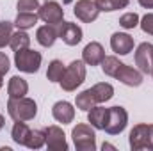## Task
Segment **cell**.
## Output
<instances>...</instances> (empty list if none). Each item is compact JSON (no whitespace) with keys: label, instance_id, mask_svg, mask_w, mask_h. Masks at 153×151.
<instances>
[{"label":"cell","instance_id":"cell-21","mask_svg":"<svg viewBox=\"0 0 153 151\" xmlns=\"http://www.w3.org/2000/svg\"><path fill=\"white\" fill-rule=\"evenodd\" d=\"M38 20V13H18V16L14 20V27L18 30H29V29H34Z\"/></svg>","mask_w":153,"mask_h":151},{"label":"cell","instance_id":"cell-23","mask_svg":"<svg viewBox=\"0 0 153 151\" xmlns=\"http://www.w3.org/2000/svg\"><path fill=\"white\" fill-rule=\"evenodd\" d=\"M64 71H66V64H64L62 61H59V59H53V61H50V64H48L46 78H48L50 82H53V84H59L61 78H62V75H64Z\"/></svg>","mask_w":153,"mask_h":151},{"label":"cell","instance_id":"cell-8","mask_svg":"<svg viewBox=\"0 0 153 151\" xmlns=\"http://www.w3.org/2000/svg\"><path fill=\"white\" fill-rule=\"evenodd\" d=\"M45 146L50 151H68V141H66V135L62 132V128H59L57 124H52V126H46L45 128Z\"/></svg>","mask_w":153,"mask_h":151},{"label":"cell","instance_id":"cell-15","mask_svg":"<svg viewBox=\"0 0 153 151\" xmlns=\"http://www.w3.org/2000/svg\"><path fill=\"white\" fill-rule=\"evenodd\" d=\"M52 115L57 123H62V124H70L73 123L75 119V109L70 101L66 100H61V101H55L53 107H52Z\"/></svg>","mask_w":153,"mask_h":151},{"label":"cell","instance_id":"cell-29","mask_svg":"<svg viewBox=\"0 0 153 151\" xmlns=\"http://www.w3.org/2000/svg\"><path fill=\"white\" fill-rule=\"evenodd\" d=\"M39 5H41L39 0H18L16 2L18 13H38Z\"/></svg>","mask_w":153,"mask_h":151},{"label":"cell","instance_id":"cell-34","mask_svg":"<svg viewBox=\"0 0 153 151\" xmlns=\"http://www.w3.org/2000/svg\"><path fill=\"white\" fill-rule=\"evenodd\" d=\"M148 150H153V124H148Z\"/></svg>","mask_w":153,"mask_h":151},{"label":"cell","instance_id":"cell-4","mask_svg":"<svg viewBox=\"0 0 153 151\" xmlns=\"http://www.w3.org/2000/svg\"><path fill=\"white\" fill-rule=\"evenodd\" d=\"M71 139L76 151H96V133L91 124L78 123L71 130Z\"/></svg>","mask_w":153,"mask_h":151},{"label":"cell","instance_id":"cell-6","mask_svg":"<svg viewBox=\"0 0 153 151\" xmlns=\"http://www.w3.org/2000/svg\"><path fill=\"white\" fill-rule=\"evenodd\" d=\"M39 20H43L48 25H59L61 21H64V9L59 2L55 0H46L39 5L38 9Z\"/></svg>","mask_w":153,"mask_h":151},{"label":"cell","instance_id":"cell-39","mask_svg":"<svg viewBox=\"0 0 153 151\" xmlns=\"http://www.w3.org/2000/svg\"><path fill=\"white\" fill-rule=\"evenodd\" d=\"M150 75H152V76H153V70H152V73H150Z\"/></svg>","mask_w":153,"mask_h":151},{"label":"cell","instance_id":"cell-33","mask_svg":"<svg viewBox=\"0 0 153 151\" xmlns=\"http://www.w3.org/2000/svg\"><path fill=\"white\" fill-rule=\"evenodd\" d=\"M112 2V9L117 11V9H125L128 4H130V0H111Z\"/></svg>","mask_w":153,"mask_h":151},{"label":"cell","instance_id":"cell-17","mask_svg":"<svg viewBox=\"0 0 153 151\" xmlns=\"http://www.w3.org/2000/svg\"><path fill=\"white\" fill-rule=\"evenodd\" d=\"M29 93V84L25 78L22 76H11L9 82H7V94L9 98H22V96H27Z\"/></svg>","mask_w":153,"mask_h":151},{"label":"cell","instance_id":"cell-16","mask_svg":"<svg viewBox=\"0 0 153 151\" xmlns=\"http://www.w3.org/2000/svg\"><path fill=\"white\" fill-rule=\"evenodd\" d=\"M59 39V30H57V25H41L36 30V41H38L41 46L45 48H50L55 44V41Z\"/></svg>","mask_w":153,"mask_h":151},{"label":"cell","instance_id":"cell-13","mask_svg":"<svg viewBox=\"0 0 153 151\" xmlns=\"http://www.w3.org/2000/svg\"><path fill=\"white\" fill-rule=\"evenodd\" d=\"M134 38L126 32H114L111 36V48L116 55H128L130 52H134Z\"/></svg>","mask_w":153,"mask_h":151},{"label":"cell","instance_id":"cell-12","mask_svg":"<svg viewBox=\"0 0 153 151\" xmlns=\"http://www.w3.org/2000/svg\"><path fill=\"white\" fill-rule=\"evenodd\" d=\"M105 59V48L98 41H91L84 46L82 50V61L85 66H100L102 61Z\"/></svg>","mask_w":153,"mask_h":151},{"label":"cell","instance_id":"cell-37","mask_svg":"<svg viewBox=\"0 0 153 151\" xmlns=\"http://www.w3.org/2000/svg\"><path fill=\"white\" fill-rule=\"evenodd\" d=\"M4 124H5V117H4V115L0 114V130L4 128Z\"/></svg>","mask_w":153,"mask_h":151},{"label":"cell","instance_id":"cell-35","mask_svg":"<svg viewBox=\"0 0 153 151\" xmlns=\"http://www.w3.org/2000/svg\"><path fill=\"white\" fill-rule=\"evenodd\" d=\"M137 2H139V5L144 7V9H153V0H137Z\"/></svg>","mask_w":153,"mask_h":151},{"label":"cell","instance_id":"cell-25","mask_svg":"<svg viewBox=\"0 0 153 151\" xmlns=\"http://www.w3.org/2000/svg\"><path fill=\"white\" fill-rule=\"evenodd\" d=\"M121 64H123V62H121L116 55H105V59L102 61V64H100V66H102V71H103L105 75L114 78L116 73H117V70L121 68Z\"/></svg>","mask_w":153,"mask_h":151},{"label":"cell","instance_id":"cell-18","mask_svg":"<svg viewBox=\"0 0 153 151\" xmlns=\"http://www.w3.org/2000/svg\"><path fill=\"white\" fill-rule=\"evenodd\" d=\"M30 128L27 124V121H14L13 128H11V139L18 144V146H25L27 144V139L30 135Z\"/></svg>","mask_w":153,"mask_h":151},{"label":"cell","instance_id":"cell-2","mask_svg":"<svg viewBox=\"0 0 153 151\" xmlns=\"http://www.w3.org/2000/svg\"><path fill=\"white\" fill-rule=\"evenodd\" d=\"M85 76H87V70H85V62L84 61H71L68 66H66V71L61 78V87L62 91L66 93H73L76 91L84 82H85Z\"/></svg>","mask_w":153,"mask_h":151},{"label":"cell","instance_id":"cell-5","mask_svg":"<svg viewBox=\"0 0 153 151\" xmlns=\"http://www.w3.org/2000/svg\"><path fill=\"white\" fill-rule=\"evenodd\" d=\"M128 124V112L125 107L121 105H114L111 109H107V117H105V126L103 130L109 135H119L125 132Z\"/></svg>","mask_w":153,"mask_h":151},{"label":"cell","instance_id":"cell-1","mask_svg":"<svg viewBox=\"0 0 153 151\" xmlns=\"http://www.w3.org/2000/svg\"><path fill=\"white\" fill-rule=\"evenodd\" d=\"M7 114L13 121H32L38 115V103L32 98H9Z\"/></svg>","mask_w":153,"mask_h":151},{"label":"cell","instance_id":"cell-28","mask_svg":"<svg viewBox=\"0 0 153 151\" xmlns=\"http://www.w3.org/2000/svg\"><path fill=\"white\" fill-rule=\"evenodd\" d=\"M139 21H141V16L137 13H125L121 14L119 18V25L125 29V30H132L135 27H139Z\"/></svg>","mask_w":153,"mask_h":151},{"label":"cell","instance_id":"cell-3","mask_svg":"<svg viewBox=\"0 0 153 151\" xmlns=\"http://www.w3.org/2000/svg\"><path fill=\"white\" fill-rule=\"evenodd\" d=\"M41 62H43V55L36 50H32L30 46L14 52V66L22 73H27V75L38 73L41 68Z\"/></svg>","mask_w":153,"mask_h":151},{"label":"cell","instance_id":"cell-20","mask_svg":"<svg viewBox=\"0 0 153 151\" xmlns=\"http://www.w3.org/2000/svg\"><path fill=\"white\" fill-rule=\"evenodd\" d=\"M105 117H107V109L94 105L89 112H87V123L94 128V130H103L105 126Z\"/></svg>","mask_w":153,"mask_h":151},{"label":"cell","instance_id":"cell-36","mask_svg":"<svg viewBox=\"0 0 153 151\" xmlns=\"http://www.w3.org/2000/svg\"><path fill=\"white\" fill-rule=\"evenodd\" d=\"M102 150L105 151V150H116V146H112V144H109V142H103V146H102Z\"/></svg>","mask_w":153,"mask_h":151},{"label":"cell","instance_id":"cell-22","mask_svg":"<svg viewBox=\"0 0 153 151\" xmlns=\"http://www.w3.org/2000/svg\"><path fill=\"white\" fill-rule=\"evenodd\" d=\"M75 105H76V109H80V110H84V112H89V110H91L94 105H98V103H96V100H94L93 91H91V89H85V91H82V93L76 94Z\"/></svg>","mask_w":153,"mask_h":151},{"label":"cell","instance_id":"cell-30","mask_svg":"<svg viewBox=\"0 0 153 151\" xmlns=\"http://www.w3.org/2000/svg\"><path fill=\"white\" fill-rule=\"evenodd\" d=\"M139 27L143 29V32H144V34L153 36V13H148V14H144V16L141 18Z\"/></svg>","mask_w":153,"mask_h":151},{"label":"cell","instance_id":"cell-38","mask_svg":"<svg viewBox=\"0 0 153 151\" xmlns=\"http://www.w3.org/2000/svg\"><path fill=\"white\" fill-rule=\"evenodd\" d=\"M2 85H4V75H0V89H2Z\"/></svg>","mask_w":153,"mask_h":151},{"label":"cell","instance_id":"cell-19","mask_svg":"<svg viewBox=\"0 0 153 151\" xmlns=\"http://www.w3.org/2000/svg\"><path fill=\"white\" fill-rule=\"evenodd\" d=\"M91 91H93L94 100H96L98 105H100V103H107V101L112 100V96H114V87H112L109 82H98V84H94V85L91 87Z\"/></svg>","mask_w":153,"mask_h":151},{"label":"cell","instance_id":"cell-11","mask_svg":"<svg viewBox=\"0 0 153 151\" xmlns=\"http://www.w3.org/2000/svg\"><path fill=\"white\" fill-rule=\"evenodd\" d=\"M128 144L132 151L148 150V123H139L130 130Z\"/></svg>","mask_w":153,"mask_h":151},{"label":"cell","instance_id":"cell-9","mask_svg":"<svg viewBox=\"0 0 153 151\" xmlns=\"http://www.w3.org/2000/svg\"><path fill=\"white\" fill-rule=\"evenodd\" d=\"M73 14L82 23H93L100 16V9L96 7L94 0H76L73 5Z\"/></svg>","mask_w":153,"mask_h":151},{"label":"cell","instance_id":"cell-32","mask_svg":"<svg viewBox=\"0 0 153 151\" xmlns=\"http://www.w3.org/2000/svg\"><path fill=\"white\" fill-rule=\"evenodd\" d=\"M9 68H11L9 57H7L4 52H0V75H5V73L9 71Z\"/></svg>","mask_w":153,"mask_h":151},{"label":"cell","instance_id":"cell-24","mask_svg":"<svg viewBox=\"0 0 153 151\" xmlns=\"http://www.w3.org/2000/svg\"><path fill=\"white\" fill-rule=\"evenodd\" d=\"M29 46H30V36L27 34V30H16V32H13L11 41H9V48L13 52L23 50V48H29Z\"/></svg>","mask_w":153,"mask_h":151},{"label":"cell","instance_id":"cell-26","mask_svg":"<svg viewBox=\"0 0 153 151\" xmlns=\"http://www.w3.org/2000/svg\"><path fill=\"white\" fill-rule=\"evenodd\" d=\"M45 141H46L45 130H32L30 135H29V139H27L25 148H29V150H41L45 146Z\"/></svg>","mask_w":153,"mask_h":151},{"label":"cell","instance_id":"cell-10","mask_svg":"<svg viewBox=\"0 0 153 151\" xmlns=\"http://www.w3.org/2000/svg\"><path fill=\"white\" fill-rule=\"evenodd\" d=\"M57 30H59V39H62V43L68 46H76L84 38L82 29L73 21H61L57 25Z\"/></svg>","mask_w":153,"mask_h":151},{"label":"cell","instance_id":"cell-27","mask_svg":"<svg viewBox=\"0 0 153 151\" xmlns=\"http://www.w3.org/2000/svg\"><path fill=\"white\" fill-rule=\"evenodd\" d=\"M14 29V21H0V50L9 46V41H11V36H13V30Z\"/></svg>","mask_w":153,"mask_h":151},{"label":"cell","instance_id":"cell-14","mask_svg":"<svg viewBox=\"0 0 153 151\" xmlns=\"http://www.w3.org/2000/svg\"><path fill=\"white\" fill-rule=\"evenodd\" d=\"M116 80H119L121 84L128 85V87H139L143 84V73L137 68H132L128 64H121V68L117 70V73L114 76Z\"/></svg>","mask_w":153,"mask_h":151},{"label":"cell","instance_id":"cell-31","mask_svg":"<svg viewBox=\"0 0 153 151\" xmlns=\"http://www.w3.org/2000/svg\"><path fill=\"white\" fill-rule=\"evenodd\" d=\"M96 7L100 9V13H112V2L111 0H94Z\"/></svg>","mask_w":153,"mask_h":151},{"label":"cell","instance_id":"cell-7","mask_svg":"<svg viewBox=\"0 0 153 151\" xmlns=\"http://www.w3.org/2000/svg\"><path fill=\"white\" fill-rule=\"evenodd\" d=\"M134 61H135V66L137 70L143 73V75H150L153 70V44L152 43H141L137 48H135V53H134Z\"/></svg>","mask_w":153,"mask_h":151}]
</instances>
